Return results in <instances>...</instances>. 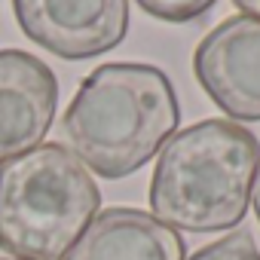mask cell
Instances as JSON below:
<instances>
[{
  "label": "cell",
  "instance_id": "52a82bcc",
  "mask_svg": "<svg viewBox=\"0 0 260 260\" xmlns=\"http://www.w3.org/2000/svg\"><path fill=\"white\" fill-rule=\"evenodd\" d=\"M64 260H187L178 230L141 208H104Z\"/></svg>",
  "mask_w": 260,
  "mask_h": 260
},
{
  "label": "cell",
  "instance_id": "5b68a950",
  "mask_svg": "<svg viewBox=\"0 0 260 260\" xmlns=\"http://www.w3.org/2000/svg\"><path fill=\"white\" fill-rule=\"evenodd\" d=\"M193 74L205 95L239 122L260 119V19L230 16L193 52Z\"/></svg>",
  "mask_w": 260,
  "mask_h": 260
},
{
  "label": "cell",
  "instance_id": "277c9868",
  "mask_svg": "<svg viewBox=\"0 0 260 260\" xmlns=\"http://www.w3.org/2000/svg\"><path fill=\"white\" fill-rule=\"evenodd\" d=\"M22 34L64 61L116 49L128 34V0H13Z\"/></svg>",
  "mask_w": 260,
  "mask_h": 260
},
{
  "label": "cell",
  "instance_id": "8fae6325",
  "mask_svg": "<svg viewBox=\"0 0 260 260\" xmlns=\"http://www.w3.org/2000/svg\"><path fill=\"white\" fill-rule=\"evenodd\" d=\"M251 202H254V214L260 220V172H257V181H254V193H251Z\"/></svg>",
  "mask_w": 260,
  "mask_h": 260
},
{
  "label": "cell",
  "instance_id": "6da1fadb",
  "mask_svg": "<svg viewBox=\"0 0 260 260\" xmlns=\"http://www.w3.org/2000/svg\"><path fill=\"white\" fill-rule=\"evenodd\" d=\"M178 125L181 104L172 80L156 64L141 61L95 68L58 122L68 150L107 181L147 166Z\"/></svg>",
  "mask_w": 260,
  "mask_h": 260
},
{
  "label": "cell",
  "instance_id": "9c48e42d",
  "mask_svg": "<svg viewBox=\"0 0 260 260\" xmlns=\"http://www.w3.org/2000/svg\"><path fill=\"white\" fill-rule=\"evenodd\" d=\"M190 260H260V251L248 230H236V233L199 248Z\"/></svg>",
  "mask_w": 260,
  "mask_h": 260
},
{
  "label": "cell",
  "instance_id": "8992f818",
  "mask_svg": "<svg viewBox=\"0 0 260 260\" xmlns=\"http://www.w3.org/2000/svg\"><path fill=\"white\" fill-rule=\"evenodd\" d=\"M58 80L22 49H0V166L40 147L55 119Z\"/></svg>",
  "mask_w": 260,
  "mask_h": 260
},
{
  "label": "cell",
  "instance_id": "30bf717a",
  "mask_svg": "<svg viewBox=\"0 0 260 260\" xmlns=\"http://www.w3.org/2000/svg\"><path fill=\"white\" fill-rule=\"evenodd\" d=\"M239 16H251V19H260V0H233Z\"/></svg>",
  "mask_w": 260,
  "mask_h": 260
},
{
  "label": "cell",
  "instance_id": "3957f363",
  "mask_svg": "<svg viewBox=\"0 0 260 260\" xmlns=\"http://www.w3.org/2000/svg\"><path fill=\"white\" fill-rule=\"evenodd\" d=\"M101 208L89 169L64 144H40L0 166V251L64 260Z\"/></svg>",
  "mask_w": 260,
  "mask_h": 260
},
{
  "label": "cell",
  "instance_id": "7a4b0ae2",
  "mask_svg": "<svg viewBox=\"0 0 260 260\" xmlns=\"http://www.w3.org/2000/svg\"><path fill=\"white\" fill-rule=\"evenodd\" d=\"M260 172L248 125L211 116L175 132L150 178V211L172 230L220 233L245 220Z\"/></svg>",
  "mask_w": 260,
  "mask_h": 260
},
{
  "label": "cell",
  "instance_id": "ba28073f",
  "mask_svg": "<svg viewBox=\"0 0 260 260\" xmlns=\"http://www.w3.org/2000/svg\"><path fill=\"white\" fill-rule=\"evenodd\" d=\"M135 4L150 13L159 22H172V25H187L202 19L217 0H135Z\"/></svg>",
  "mask_w": 260,
  "mask_h": 260
},
{
  "label": "cell",
  "instance_id": "7c38bea8",
  "mask_svg": "<svg viewBox=\"0 0 260 260\" xmlns=\"http://www.w3.org/2000/svg\"><path fill=\"white\" fill-rule=\"evenodd\" d=\"M0 260H22V257H10V254H4V257H0Z\"/></svg>",
  "mask_w": 260,
  "mask_h": 260
}]
</instances>
